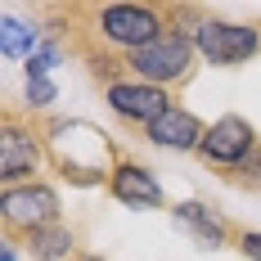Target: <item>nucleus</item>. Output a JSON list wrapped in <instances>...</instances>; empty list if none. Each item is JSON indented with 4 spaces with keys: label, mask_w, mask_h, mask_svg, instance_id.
<instances>
[{
    "label": "nucleus",
    "mask_w": 261,
    "mask_h": 261,
    "mask_svg": "<svg viewBox=\"0 0 261 261\" xmlns=\"http://www.w3.org/2000/svg\"><path fill=\"white\" fill-rule=\"evenodd\" d=\"M194 45L203 54V63H212V68H239V63L261 54V18L257 23H230V18L207 14L194 32Z\"/></svg>",
    "instance_id": "39448f33"
},
{
    "label": "nucleus",
    "mask_w": 261,
    "mask_h": 261,
    "mask_svg": "<svg viewBox=\"0 0 261 261\" xmlns=\"http://www.w3.org/2000/svg\"><path fill=\"white\" fill-rule=\"evenodd\" d=\"M221 180L234 185V189H248V194H261V144L239 162L234 171H221Z\"/></svg>",
    "instance_id": "ddd939ff"
},
{
    "label": "nucleus",
    "mask_w": 261,
    "mask_h": 261,
    "mask_svg": "<svg viewBox=\"0 0 261 261\" xmlns=\"http://www.w3.org/2000/svg\"><path fill=\"white\" fill-rule=\"evenodd\" d=\"M117 140L104 126L86 122V117H54L50 113V171L59 180L77 185V189H95L113 176L117 162Z\"/></svg>",
    "instance_id": "f257e3e1"
},
{
    "label": "nucleus",
    "mask_w": 261,
    "mask_h": 261,
    "mask_svg": "<svg viewBox=\"0 0 261 261\" xmlns=\"http://www.w3.org/2000/svg\"><path fill=\"white\" fill-rule=\"evenodd\" d=\"M203 135H207V126H203V122H198L185 104L167 108L153 126L144 130V140H149L153 149H171V153H198Z\"/></svg>",
    "instance_id": "9d476101"
},
{
    "label": "nucleus",
    "mask_w": 261,
    "mask_h": 261,
    "mask_svg": "<svg viewBox=\"0 0 261 261\" xmlns=\"http://www.w3.org/2000/svg\"><path fill=\"white\" fill-rule=\"evenodd\" d=\"M50 167V113L5 104L0 108V189L41 180Z\"/></svg>",
    "instance_id": "f03ea898"
},
{
    "label": "nucleus",
    "mask_w": 261,
    "mask_h": 261,
    "mask_svg": "<svg viewBox=\"0 0 261 261\" xmlns=\"http://www.w3.org/2000/svg\"><path fill=\"white\" fill-rule=\"evenodd\" d=\"M108 194L126 207H167V194L158 185L153 167L130 158L126 149H117V162H113V176H108Z\"/></svg>",
    "instance_id": "6e6552de"
},
{
    "label": "nucleus",
    "mask_w": 261,
    "mask_h": 261,
    "mask_svg": "<svg viewBox=\"0 0 261 261\" xmlns=\"http://www.w3.org/2000/svg\"><path fill=\"white\" fill-rule=\"evenodd\" d=\"M63 221V198L50 180H23L0 189V239L9 248H27V239Z\"/></svg>",
    "instance_id": "7ed1b4c3"
},
{
    "label": "nucleus",
    "mask_w": 261,
    "mask_h": 261,
    "mask_svg": "<svg viewBox=\"0 0 261 261\" xmlns=\"http://www.w3.org/2000/svg\"><path fill=\"white\" fill-rule=\"evenodd\" d=\"M59 99V86H54L50 77H36L27 81V108H36V113H45V108Z\"/></svg>",
    "instance_id": "4468645a"
},
{
    "label": "nucleus",
    "mask_w": 261,
    "mask_h": 261,
    "mask_svg": "<svg viewBox=\"0 0 261 261\" xmlns=\"http://www.w3.org/2000/svg\"><path fill=\"white\" fill-rule=\"evenodd\" d=\"M81 248H77V230L68 221H59L50 230H41L36 239H27V257L32 261H72Z\"/></svg>",
    "instance_id": "f8f14e48"
},
{
    "label": "nucleus",
    "mask_w": 261,
    "mask_h": 261,
    "mask_svg": "<svg viewBox=\"0 0 261 261\" xmlns=\"http://www.w3.org/2000/svg\"><path fill=\"white\" fill-rule=\"evenodd\" d=\"M41 41H45V27L41 18H18V14H5V23H0V54L5 59H32V54L41 50Z\"/></svg>",
    "instance_id": "9b49d317"
},
{
    "label": "nucleus",
    "mask_w": 261,
    "mask_h": 261,
    "mask_svg": "<svg viewBox=\"0 0 261 261\" xmlns=\"http://www.w3.org/2000/svg\"><path fill=\"white\" fill-rule=\"evenodd\" d=\"M234 248H239V252H243L248 261H261V230H243V225H239Z\"/></svg>",
    "instance_id": "2eb2a0df"
},
{
    "label": "nucleus",
    "mask_w": 261,
    "mask_h": 261,
    "mask_svg": "<svg viewBox=\"0 0 261 261\" xmlns=\"http://www.w3.org/2000/svg\"><path fill=\"white\" fill-rule=\"evenodd\" d=\"M0 261H18V252H14V248L5 243V248H0Z\"/></svg>",
    "instance_id": "dca6fc26"
},
{
    "label": "nucleus",
    "mask_w": 261,
    "mask_h": 261,
    "mask_svg": "<svg viewBox=\"0 0 261 261\" xmlns=\"http://www.w3.org/2000/svg\"><path fill=\"white\" fill-rule=\"evenodd\" d=\"M171 216H176V225H180L185 234L194 239L198 248H207V252L230 248V243L239 239V225L230 221V216H221L212 203H203V198H185V203H176Z\"/></svg>",
    "instance_id": "1a4fd4ad"
},
{
    "label": "nucleus",
    "mask_w": 261,
    "mask_h": 261,
    "mask_svg": "<svg viewBox=\"0 0 261 261\" xmlns=\"http://www.w3.org/2000/svg\"><path fill=\"white\" fill-rule=\"evenodd\" d=\"M198 59L203 54L194 45V36H185V32H167V36H158L153 45H144L135 54H122V63H126V72L135 81L158 86V90H171V95H180L185 86L194 81Z\"/></svg>",
    "instance_id": "20e7f679"
},
{
    "label": "nucleus",
    "mask_w": 261,
    "mask_h": 261,
    "mask_svg": "<svg viewBox=\"0 0 261 261\" xmlns=\"http://www.w3.org/2000/svg\"><path fill=\"white\" fill-rule=\"evenodd\" d=\"M257 144H261V135L252 130V122L239 117V113H225V117H216V122L207 126L203 144H198V162L221 176V171H234Z\"/></svg>",
    "instance_id": "0eeeda50"
},
{
    "label": "nucleus",
    "mask_w": 261,
    "mask_h": 261,
    "mask_svg": "<svg viewBox=\"0 0 261 261\" xmlns=\"http://www.w3.org/2000/svg\"><path fill=\"white\" fill-rule=\"evenodd\" d=\"M104 104H108V113L122 122V130L144 135L167 108H176L180 99H176L171 90H158V86H144V81L126 77V81H117V86H108V90H104Z\"/></svg>",
    "instance_id": "423d86ee"
},
{
    "label": "nucleus",
    "mask_w": 261,
    "mask_h": 261,
    "mask_svg": "<svg viewBox=\"0 0 261 261\" xmlns=\"http://www.w3.org/2000/svg\"><path fill=\"white\" fill-rule=\"evenodd\" d=\"M72 261H104V257H99V252H77Z\"/></svg>",
    "instance_id": "f3484780"
}]
</instances>
